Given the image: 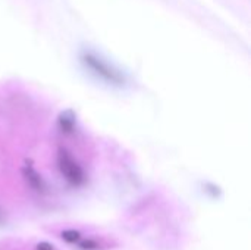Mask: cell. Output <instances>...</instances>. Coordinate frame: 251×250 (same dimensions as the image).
Wrapping results in <instances>:
<instances>
[{"label":"cell","instance_id":"cell-1","mask_svg":"<svg viewBox=\"0 0 251 250\" xmlns=\"http://www.w3.org/2000/svg\"><path fill=\"white\" fill-rule=\"evenodd\" d=\"M81 60L85 65V68L88 71H91L94 75H97L99 78L110 83V84H116V85H122L125 83L124 75L113 68L109 62H106L103 57L97 56L93 52H84L81 55Z\"/></svg>","mask_w":251,"mask_h":250},{"label":"cell","instance_id":"cell-2","mask_svg":"<svg viewBox=\"0 0 251 250\" xmlns=\"http://www.w3.org/2000/svg\"><path fill=\"white\" fill-rule=\"evenodd\" d=\"M57 168L71 186L79 187L85 183V174L82 167L66 149H59L57 152Z\"/></svg>","mask_w":251,"mask_h":250},{"label":"cell","instance_id":"cell-3","mask_svg":"<svg viewBox=\"0 0 251 250\" xmlns=\"http://www.w3.org/2000/svg\"><path fill=\"white\" fill-rule=\"evenodd\" d=\"M24 178L26 180V183L35 190V192H44L46 190V184L41 178V175L31 167V165H25L22 169Z\"/></svg>","mask_w":251,"mask_h":250},{"label":"cell","instance_id":"cell-4","mask_svg":"<svg viewBox=\"0 0 251 250\" xmlns=\"http://www.w3.org/2000/svg\"><path fill=\"white\" fill-rule=\"evenodd\" d=\"M59 128L62 133H72L74 131V127H75V115L72 113V111H66L63 113H60L59 116Z\"/></svg>","mask_w":251,"mask_h":250},{"label":"cell","instance_id":"cell-5","mask_svg":"<svg viewBox=\"0 0 251 250\" xmlns=\"http://www.w3.org/2000/svg\"><path fill=\"white\" fill-rule=\"evenodd\" d=\"M62 239H63L65 242L74 245V243H79V242H81V234H79V231H76V230H66V231L62 233Z\"/></svg>","mask_w":251,"mask_h":250},{"label":"cell","instance_id":"cell-6","mask_svg":"<svg viewBox=\"0 0 251 250\" xmlns=\"http://www.w3.org/2000/svg\"><path fill=\"white\" fill-rule=\"evenodd\" d=\"M79 246L82 248V249H97L99 248V245L96 243V242H93V240H85V242H82V243H79Z\"/></svg>","mask_w":251,"mask_h":250},{"label":"cell","instance_id":"cell-7","mask_svg":"<svg viewBox=\"0 0 251 250\" xmlns=\"http://www.w3.org/2000/svg\"><path fill=\"white\" fill-rule=\"evenodd\" d=\"M37 250H53V248L50 245H47V243H40L37 246Z\"/></svg>","mask_w":251,"mask_h":250},{"label":"cell","instance_id":"cell-8","mask_svg":"<svg viewBox=\"0 0 251 250\" xmlns=\"http://www.w3.org/2000/svg\"><path fill=\"white\" fill-rule=\"evenodd\" d=\"M0 220H1V214H0Z\"/></svg>","mask_w":251,"mask_h":250}]
</instances>
